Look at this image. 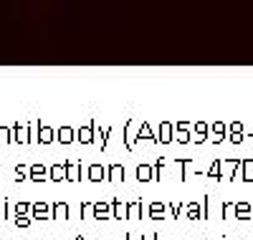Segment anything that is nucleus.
<instances>
[{
    "label": "nucleus",
    "instance_id": "obj_1",
    "mask_svg": "<svg viewBox=\"0 0 253 240\" xmlns=\"http://www.w3.org/2000/svg\"><path fill=\"white\" fill-rule=\"evenodd\" d=\"M241 172V159H220V182H230Z\"/></svg>",
    "mask_w": 253,
    "mask_h": 240
},
{
    "label": "nucleus",
    "instance_id": "obj_6",
    "mask_svg": "<svg viewBox=\"0 0 253 240\" xmlns=\"http://www.w3.org/2000/svg\"><path fill=\"white\" fill-rule=\"evenodd\" d=\"M207 134H210V124H207V122H195L192 129H190V142L192 144H205Z\"/></svg>",
    "mask_w": 253,
    "mask_h": 240
},
{
    "label": "nucleus",
    "instance_id": "obj_2",
    "mask_svg": "<svg viewBox=\"0 0 253 240\" xmlns=\"http://www.w3.org/2000/svg\"><path fill=\"white\" fill-rule=\"evenodd\" d=\"M76 142L84 144V147L96 142V119L94 116H92V124H84V127L76 129Z\"/></svg>",
    "mask_w": 253,
    "mask_h": 240
},
{
    "label": "nucleus",
    "instance_id": "obj_26",
    "mask_svg": "<svg viewBox=\"0 0 253 240\" xmlns=\"http://www.w3.org/2000/svg\"><path fill=\"white\" fill-rule=\"evenodd\" d=\"M109 134H112V127H96V137H99V152H104L109 144Z\"/></svg>",
    "mask_w": 253,
    "mask_h": 240
},
{
    "label": "nucleus",
    "instance_id": "obj_12",
    "mask_svg": "<svg viewBox=\"0 0 253 240\" xmlns=\"http://www.w3.org/2000/svg\"><path fill=\"white\" fill-rule=\"evenodd\" d=\"M56 142L58 144H71V142H76V129L73 127H58L56 129Z\"/></svg>",
    "mask_w": 253,
    "mask_h": 240
},
{
    "label": "nucleus",
    "instance_id": "obj_8",
    "mask_svg": "<svg viewBox=\"0 0 253 240\" xmlns=\"http://www.w3.org/2000/svg\"><path fill=\"white\" fill-rule=\"evenodd\" d=\"M81 167H84L81 162H71V159L64 162V170H66V179H69V182H84V172H81Z\"/></svg>",
    "mask_w": 253,
    "mask_h": 240
},
{
    "label": "nucleus",
    "instance_id": "obj_36",
    "mask_svg": "<svg viewBox=\"0 0 253 240\" xmlns=\"http://www.w3.org/2000/svg\"><path fill=\"white\" fill-rule=\"evenodd\" d=\"M8 142H10V129L0 127V144H8Z\"/></svg>",
    "mask_w": 253,
    "mask_h": 240
},
{
    "label": "nucleus",
    "instance_id": "obj_25",
    "mask_svg": "<svg viewBox=\"0 0 253 240\" xmlns=\"http://www.w3.org/2000/svg\"><path fill=\"white\" fill-rule=\"evenodd\" d=\"M112 218L114 220H127V202H122V200H112Z\"/></svg>",
    "mask_w": 253,
    "mask_h": 240
},
{
    "label": "nucleus",
    "instance_id": "obj_19",
    "mask_svg": "<svg viewBox=\"0 0 253 240\" xmlns=\"http://www.w3.org/2000/svg\"><path fill=\"white\" fill-rule=\"evenodd\" d=\"M207 139H213V144L226 142V124H223V122H213L210 134H207Z\"/></svg>",
    "mask_w": 253,
    "mask_h": 240
},
{
    "label": "nucleus",
    "instance_id": "obj_15",
    "mask_svg": "<svg viewBox=\"0 0 253 240\" xmlns=\"http://www.w3.org/2000/svg\"><path fill=\"white\" fill-rule=\"evenodd\" d=\"M144 139H150L152 144H157V134L152 131V127H150V124H147V122H144V124L139 127V131L135 134V147H137L139 142H144Z\"/></svg>",
    "mask_w": 253,
    "mask_h": 240
},
{
    "label": "nucleus",
    "instance_id": "obj_3",
    "mask_svg": "<svg viewBox=\"0 0 253 240\" xmlns=\"http://www.w3.org/2000/svg\"><path fill=\"white\" fill-rule=\"evenodd\" d=\"M31 142H38V144H53V142H56V129L46 127L43 122H36V134L31 137Z\"/></svg>",
    "mask_w": 253,
    "mask_h": 240
},
{
    "label": "nucleus",
    "instance_id": "obj_30",
    "mask_svg": "<svg viewBox=\"0 0 253 240\" xmlns=\"http://www.w3.org/2000/svg\"><path fill=\"white\" fill-rule=\"evenodd\" d=\"M124 147L129 149H135V134H132V122H127V129H124Z\"/></svg>",
    "mask_w": 253,
    "mask_h": 240
},
{
    "label": "nucleus",
    "instance_id": "obj_24",
    "mask_svg": "<svg viewBox=\"0 0 253 240\" xmlns=\"http://www.w3.org/2000/svg\"><path fill=\"white\" fill-rule=\"evenodd\" d=\"M238 177L248 185L253 182V159H241V172H238Z\"/></svg>",
    "mask_w": 253,
    "mask_h": 240
},
{
    "label": "nucleus",
    "instance_id": "obj_31",
    "mask_svg": "<svg viewBox=\"0 0 253 240\" xmlns=\"http://www.w3.org/2000/svg\"><path fill=\"white\" fill-rule=\"evenodd\" d=\"M94 218V205L92 202H81V220Z\"/></svg>",
    "mask_w": 253,
    "mask_h": 240
},
{
    "label": "nucleus",
    "instance_id": "obj_39",
    "mask_svg": "<svg viewBox=\"0 0 253 240\" xmlns=\"http://www.w3.org/2000/svg\"><path fill=\"white\" fill-rule=\"evenodd\" d=\"M139 240H155V238H147V235H142V238H139Z\"/></svg>",
    "mask_w": 253,
    "mask_h": 240
},
{
    "label": "nucleus",
    "instance_id": "obj_34",
    "mask_svg": "<svg viewBox=\"0 0 253 240\" xmlns=\"http://www.w3.org/2000/svg\"><path fill=\"white\" fill-rule=\"evenodd\" d=\"M230 218H233V205L223 202V220H230Z\"/></svg>",
    "mask_w": 253,
    "mask_h": 240
},
{
    "label": "nucleus",
    "instance_id": "obj_33",
    "mask_svg": "<svg viewBox=\"0 0 253 240\" xmlns=\"http://www.w3.org/2000/svg\"><path fill=\"white\" fill-rule=\"evenodd\" d=\"M25 177H28V167H25V164H18V167H16V179L21 182V179H25Z\"/></svg>",
    "mask_w": 253,
    "mask_h": 240
},
{
    "label": "nucleus",
    "instance_id": "obj_29",
    "mask_svg": "<svg viewBox=\"0 0 253 240\" xmlns=\"http://www.w3.org/2000/svg\"><path fill=\"white\" fill-rule=\"evenodd\" d=\"M205 177H210V179H215V182H220V159H213V164H210V170L205 172Z\"/></svg>",
    "mask_w": 253,
    "mask_h": 240
},
{
    "label": "nucleus",
    "instance_id": "obj_5",
    "mask_svg": "<svg viewBox=\"0 0 253 240\" xmlns=\"http://www.w3.org/2000/svg\"><path fill=\"white\" fill-rule=\"evenodd\" d=\"M127 179V172L122 164H109V167H104V182H112V185H122Z\"/></svg>",
    "mask_w": 253,
    "mask_h": 240
},
{
    "label": "nucleus",
    "instance_id": "obj_40",
    "mask_svg": "<svg viewBox=\"0 0 253 240\" xmlns=\"http://www.w3.org/2000/svg\"><path fill=\"white\" fill-rule=\"evenodd\" d=\"M119 240H132V235H124V238H119Z\"/></svg>",
    "mask_w": 253,
    "mask_h": 240
},
{
    "label": "nucleus",
    "instance_id": "obj_21",
    "mask_svg": "<svg viewBox=\"0 0 253 240\" xmlns=\"http://www.w3.org/2000/svg\"><path fill=\"white\" fill-rule=\"evenodd\" d=\"M142 207H144V202H142V200L127 202V220H142V218H144Z\"/></svg>",
    "mask_w": 253,
    "mask_h": 240
},
{
    "label": "nucleus",
    "instance_id": "obj_41",
    "mask_svg": "<svg viewBox=\"0 0 253 240\" xmlns=\"http://www.w3.org/2000/svg\"><path fill=\"white\" fill-rule=\"evenodd\" d=\"M76 240H84V235H76Z\"/></svg>",
    "mask_w": 253,
    "mask_h": 240
},
{
    "label": "nucleus",
    "instance_id": "obj_43",
    "mask_svg": "<svg viewBox=\"0 0 253 240\" xmlns=\"http://www.w3.org/2000/svg\"><path fill=\"white\" fill-rule=\"evenodd\" d=\"M223 240H228V238H223Z\"/></svg>",
    "mask_w": 253,
    "mask_h": 240
},
{
    "label": "nucleus",
    "instance_id": "obj_27",
    "mask_svg": "<svg viewBox=\"0 0 253 240\" xmlns=\"http://www.w3.org/2000/svg\"><path fill=\"white\" fill-rule=\"evenodd\" d=\"M48 179H51V182H64V179H66V170H64V164H51Z\"/></svg>",
    "mask_w": 253,
    "mask_h": 240
},
{
    "label": "nucleus",
    "instance_id": "obj_23",
    "mask_svg": "<svg viewBox=\"0 0 253 240\" xmlns=\"http://www.w3.org/2000/svg\"><path fill=\"white\" fill-rule=\"evenodd\" d=\"M28 177H31V182H48V170L43 164H33Z\"/></svg>",
    "mask_w": 253,
    "mask_h": 240
},
{
    "label": "nucleus",
    "instance_id": "obj_4",
    "mask_svg": "<svg viewBox=\"0 0 253 240\" xmlns=\"http://www.w3.org/2000/svg\"><path fill=\"white\" fill-rule=\"evenodd\" d=\"M135 177H137V182H160L162 172L157 167H152V164H139Z\"/></svg>",
    "mask_w": 253,
    "mask_h": 240
},
{
    "label": "nucleus",
    "instance_id": "obj_38",
    "mask_svg": "<svg viewBox=\"0 0 253 240\" xmlns=\"http://www.w3.org/2000/svg\"><path fill=\"white\" fill-rule=\"evenodd\" d=\"M8 213H5V202H0V220H5Z\"/></svg>",
    "mask_w": 253,
    "mask_h": 240
},
{
    "label": "nucleus",
    "instance_id": "obj_35",
    "mask_svg": "<svg viewBox=\"0 0 253 240\" xmlns=\"http://www.w3.org/2000/svg\"><path fill=\"white\" fill-rule=\"evenodd\" d=\"M167 210H170L172 220H177V218H180V210H183V202H180V205H167Z\"/></svg>",
    "mask_w": 253,
    "mask_h": 240
},
{
    "label": "nucleus",
    "instance_id": "obj_13",
    "mask_svg": "<svg viewBox=\"0 0 253 240\" xmlns=\"http://www.w3.org/2000/svg\"><path fill=\"white\" fill-rule=\"evenodd\" d=\"M144 218H152V220H165V218H167V205H162V202H150V205H147Z\"/></svg>",
    "mask_w": 253,
    "mask_h": 240
},
{
    "label": "nucleus",
    "instance_id": "obj_16",
    "mask_svg": "<svg viewBox=\"0 0 253 240\" xmlns=\"http://www.w3.org/2000/svg\"><path fill=\"white\" fill-rule=\"evenodd\" d=\"M31 218L33 220H51V205H46V202L31 205Z\"/></svg>",
    "mask_w": 253,
    "mask_h": 240
},
{
    "label": "nucleus",
    "instance_id": "obj_11",
    "mask_svg": "<svg viewBox=\"0 0 253 240\" xmlns=\"http://www.w3.org/2000/svg\"><path fill=\"white\" fill-rule=\"evenodd\" d=\"M233 218H235V220H243V222L253 220V205H248V202H235V205H233Z\"/></svg>",
    "mask_w": 253,
    "mask_h": 240
},
{
    "label": "nucleus",
    "instance_id": "obj_28",
    "mask_svg": "<svg viewBox=\"0 0 253 240\" xmlns=\"http://www.w3.org/2000/svg\"><path fill=\"white\" fill-rule=\"evenodd\" d=\"M177 167H183V175H180V182H187L190 179V167H192V159H175Z\"/></svg>",
    "mask_w": 253,
    "mask_h": 240
},
{
    "label": "nucleus",
    "instance_id": "obj_22",
    "mask_svg": "<svg viewBox=\"0 0 253 240\" xmlns=\"http://www.w3.org/2000/svg\"><path fill=\"white\" fill-rule=\"evenodd\" d=\"M13 139L18 144H31V127H23V124H16V131H13Z\"/></svg>",
    "mask_w": 253,
    "mask_h": 240
},
{
    "label": "nucleus",
    "instance_id": "obj_20",
    "mask_svg": "<svg viewBox=\"0 0 253 240\" xmlns=\"http://www.w3.org/2000/svg\"><path fill=\"white\" fill-rule=\"evenodd\" d=\"M94 220H112V205L109 202H94Z\"/></svg>",
    "mask_w": 253,
    "mask_h": 240
},
{
    "label": "nucleus",
    "instance_id": "obj_7",
    "mask_svg": "<svg viewBox=\"0 0 253 240\" xmlns=\"http://www.w3.org/2000/svg\"><path fill=\"white\" fill-rule=\"evenodd\" d=\"M243 122H233V124H226V139L230 142V144H243V139H246V134H243Z\"/></svg>",
    "mask_w": 253,
    "mask_h": 240
},
{
    "label": "nucleus",
    "instance_id": "obj_42",
    "mask_svg": "<svg viewBox=\"0 0 253 240\" xmlns=\"http://www.w3.org/2000/svg\"><path fill=\"white\" fill-rule=\"evenodd\" d=\"M152 238H155V240H160V238H157V233H152Z\"/></svg>",
    "mask_w": 253,
    "mask_h": 240
},
{
    "label": "nucleus",
    "instance_id": "obj_32",
    "mask_svg": "<svg viewBox=\"0 0 253 240\" xmlns=\"http://www.w3.org/2000/svg\"><path fill=\"white\" fill-rule=\"evenodd\" d=\"M28 213H31V205L28 202H18L16 205V215H28Z\"/></svg>",
    "mask_w": 253,
    "mask_h": 240
},
{
    "label": "nucleus",
    "instance_id": "obj_37",
    "mask_svg": "<svg viewBox=\"0 0 253 240\" xmlns=\"http://www.w3.org/2000/svg\"><path fill=\"white\" fill-rule=\"evenodd\" d=\"M21 228H28V225H31V218H25V215H18V220H16Z\"/></svg>",
    "mask_w": 253,
    "mask_h": 240
},
{
    "label": "nucleus",
    "instance_id": "obj_9",
    "mask_svg": "<svg viewBox=\"0 0 253 240\" xmlns=\"http://www.w3.org/2000/svg\"><path fill=\"white\" fill-rule=\"evenodd\" d=\"M172 139H175V127H172V122H162V124L157 127V144L167 147V144H172Z\"/></svg>",
    "mask_w": 253,
    "mask_h": 240
},
{
    "label": "nucleus",
    "instance_id": "obj_14",
    "mask_svg": "<svg viewBox=\"0 0 253 240\" xmlns=\"http://www.w3.org/2000/svg\"><path fill=\"white\" fill-rule=\"evenodd\" d=\"M51 220H71V207L66 202H53L51 205Z\"/></svg>",
    "mask_w": 253,
    "mask_h": 240
},
{
    "label": "nucleus",
    "instance_id": "obj_17",
    "mask_svg": "<svg viewBox=\"0 0 253 240\" xmlns=\"http://www.w3.org/2000/svg\"><path fill=\"white\" fill-rule=\"evenodd\" d=\"M84 179H89V182H104V167L101 164H89L84 170Z\"/></svg>",
    "mask_w": 253,
    "mask_h": 240
},
{
    "label": "nucleus",
    "instance_id": "obj_10",
    "mask_svg": "<svg viewBox=\"0 0 253 240\" xmlns=\"http://www.w3.org/2000/svg\"><path fill=\"white\" fill-rule=\"evenodd\" d=\"M190 129H192L190 122H177L175 124V142L177 144H190Z\"/></svg>",
    "mask_w": 253,
    "mask_h": 240
},
{
    "label": "nucleus",
    "instance_id": "obj_18",
    "mask_svg": "<svg viewBox=\"0 0 253 240\" xmlns=\"http://www.w3.org/2000/svg\"><path fill=\"white\" fill-rule=\"evenodd\" d=\"M183 207H185V215H187L190 222H200L203 220V205L200 202H187Z\"/></svg>",
    "mask_w": 253,
    "mask_h": 240
}]
</instances>
